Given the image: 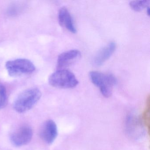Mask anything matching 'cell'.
I'll use <instances>...</instances> for the list:
<instances>
[{
  "label": "cell",
  "mask_w": 150,
  "mask_h": 150,
  "mask_svg": "<svg viewBox=\"0 0 150 150\" xmlns=\"http://www.w3.org/2000/svg\"><path fill=\"white\" fill-rule=\"evenodd\" d=\"M58 135L57 127L56 123L52 120L46 121L40 131L41 138L48 144H52Z\"/></svg>",
  "instance_id": "8992f818"
},
{
  "label": "cell",
  "mask_w": 150,
  "mask_h": 150,
  "mask_svg": "<svg viewBox=\"0 0 150 150\" xmlns=\"http://www.w3.org/2000/svg\"><path fill=\"white\" fill-rule=\"evenodd\" d=\"M116 48L115 42H110L96 54L93 60V64L96 66L103 64L112 56Z\"/></svg>",
  "instance_id": "ba28073f"
},
{
  "label": "cell",
  "mask_w": 150,
  "mask_h": 150,
  "mask_svg": "<svg viewBox=\"0 0 150 150\" xmlns=\"http://www.w3.org/2000/svg\"><path fill=\"white\" fill-rule=\"evenodd\" d=\"M81 53L78 50H71L63 52L58 57L57 67L59 70L64 69L79 59Z\"/></svg>",
  "instance_id": "52a82bcc"
},
{
  "label": "cell",
  "mask_w": 150,
  "mask_h": 150,
  "mask_svg": "<svg viewBox=\"0 0 150 150\" xmlns=\"http://www.w3.org/2000/svg\"><path fill=\"white\" fill-rule=\"evenodd\" d=\"M33 131L28 125H23L16 130L10 135V139L13 145L17 147L29 144L32 139Z\"/></svg>",
  "instance_id": "5b68a950"
},
{
  "label": "cell",
  "mask_w": 150,
  "mask_h": 150,
  "mask_svg": "<svg viewBox=\"0 0 150 150\" xmlns=\"http://www.w3.org/2000/svg\"><path fill=\"white\" fill-rule=\"evenodd\" d=\"M49 82L52 86L60 88H73L79 84L74 74L66 69H60L52 73L49 78Z\"/></svg>",
  "instance_id": "3957f363"
},
{
  "label": "cell",
  "mask_w": 150,
  "mask_h": 150,
  "mask_svg": "<svg viewBox=\"0 0 150 150\" xmlns=\"http://www.w3.org/2000/svg\"><path fill=\"white\" fill-rule=\"evenodd\" d=\"M42 96V93L37 88L26 89L19 95L13 103L15 110L19 113L28 111L38 102Z\"/></svg>",
  "instance_id": "6da1fadb"
},
{
  "label": "cell",
  "mask_w": 150,
  "mask_h": 150,
  "mask_svg": "<svg viewBox=\"0 0 150 150\" xmlns=\"http://www.w3.org/2000/svg\"><path fill=\"white\" fill-rule=\"evenodd\" d=\"M7 102L6 89L4 85L0 83V109L3 108Z\"/></svg>",
  "instance_id": "8fae6325"
},
{
  "label": "cell",
  "mask_w": 150,
  "mask_h": 150,
  "mask_svg": "<svg viewBox=\"0 0 150 150\" xmlns=\"http://www.w3.org/2000/svg\"><path fill=\"white\" fill-rule=\"evenodd\" d=\"M89 77L92 83L99 88L103 96H111L113 87L117 83L116 79L113 74L92 71L89 73Z\"/></svg>",
  "instance_id": "7a4b0ae2"
},
{
  "label": "cell",
  "mask_w": 150,
  "mask_h": 150,
  "mask_svg": "<svg viewBox=\"0 0 150 150\" xmlns=\"http://www.w3.org/2000/svg\"><path fill=\"white\" fill-rule=\"evenodd\" d=\"M58 21L61 27L72 33H76L77 29L72 17L67 8L62 7L59 11Z\"/></svg>",
  "instance_id": "9c48e42d"
},
{
  "label": "cell",
  "mask_w": 150,
  "mask_h": 150,
  "mask_svg": "<svg viewBox=\"0 0 150 150\" xmlns=\"http://www.w3.org/2000/svg\"><path fill=\"white\" fill-rule=\"evenodd\" d=\"M6 67L8 74L12 77L31 74L35 70V67L33 63L26 59H18L7 61Z\"/></svg>",
  "instance_id": "277c9868"
},
{
  "label": "cell",
  "mask_w": 150,
  "mask_h": 150,
  "mask_svg": "<svg viewBox=\"0 0 150 150\" xmlns=\"http://www.w3.org/2000/svg\"><path fill=\"white\" fill-rule=\"evenodd\" d=\"M149 1H132L129 3L131 8L136 12L142 11L145 8L149 7Z\"/></svg>",
  "instance_id": "30bf717a"
}]
</instances>
